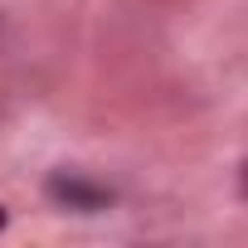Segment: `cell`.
Listing matches in <instances>:
<instances>
[{"mask_svg":"<svg viewBox=\"0 0 248 248\" xmlns=\"http://www.w3.org/2000/svg\"><path fill=\"white\" fill-rule=\"evenodd\" d=\"M0 229H5V209H0Z\"/></svg>","mask_w":248,"mask_h":248,"instance_id":"2","label":"cell"},{"mask_svg":"<svg viewBox=\"0 0 248 248\" xmlns=\"http://www.w3.org/2000/svg\"><path fill=\"white\" fill-rule=\"evenodd\" d=\"M49 195H54V200H63V204H73V209H102V204L112 200V190L88 185V180H73V175L49 180Z\"/></svg>","mask_w":248,"mask_h":248,"instance_id":"1","label":"cell"}]
</instances>
